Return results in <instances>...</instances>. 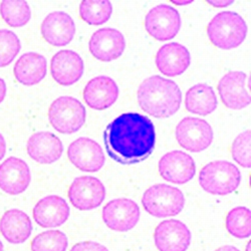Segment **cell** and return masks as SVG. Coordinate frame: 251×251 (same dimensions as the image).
I'll use <instances>...</instances> for the list:
<instances>
[{"label": "cell", "mask_w": 251, "mask_h": 251, "mask_svg": "<svg viewBox=\"0 0 251 251\" xmlns=\"http://www.w3.org/2000/svg\"><path fill=\"white\" fill-rule=\"evenodd\" d=\"M181 27V16L170 5L160 4L152 8L145 18V28L159 41L174 38Z\"/></svg>", "instance_id": "cell-8"}, {"label": "cell", "mask_w": 251, "mask_h": 251, "mask_svg": "<svg viewBox=\"0 0 251 251\" xmlns=\"http://www.w3.org/2000/svg\"><path fill=\"white\" fill-rule=\"evenodd\" d=\"M32 215L40 227L55 228L67 222L70 217V207L64 198L49 195L35 204Z\"/></svg>", "instance_id": "cell-19"}, {"label": "cell", "mask_w": 251, "mask_h": 251, "mask_svg": "<svg viewBox=\"0 0 251 251\" xmlns=\"http://www.w3.org/2000/svg\"><path fill=\"white\" fill-rule=\"evenodd\" d=\"M207 34L216 48L232 50L239 47L246 38L247 25L238 13L223 11L214 16L209 23Z\"/></svg>", "instance_id": "cell-3"}, {"label": "cell", "mask_w": 251, "mask_h": 251, "mask_svg": "<svg viewBox=\"0 0 251 251\" xmlns=\"http://www.w3.org/2000/svg\"><path fill=\"white\" fill-rule=\"evenodd\" d=\"M31 182L28 165L22 159L9 157L0 164V189L8 195L24 193Z\"/></svg>", "instance_id": "cell-15"}, {"label": "cell", "mask_w": 251, "mask_h": 251, "mask_svg": "<svg viewBox=\"0 0 251 251\" xmlns=\"http://www.w3.org/2000/svg\"><path fill=\"white\" fill-rule=\"evenodd\" d=\"M154 241L159 251H186L191 243V232L179 220H164L155 229Z\"/></svg>", "instance_id": "cell-14"}, {"label": "cell", "mask_w": 251, "mask_h": 251, "mask_svg": "<svg viewBox=\"0 0 251 251\" xmlns=\"http://www.w3.org/2000/svg\"><path fill=\"white\" fill-rule=\"evenodd\" d=\"M174 4L176 5H186V4H189L192 1H172Z\"/></svg>", "instance_id": "cell-37"}, {"label": "cell", "mask_w": 251, "mask_h": 251, "mask_svg": "<svg viewBox=\"0 0 251 251\" xmlns=\"http://www.w3.org/2000/svg\"><path fill=\"white\" fill-rule=\"evenodd\" d=\"M155 61L158 70L163 75L177 76L189 68L191 55L184 46L178 43H172L160 48Z\"/></svg>", "instance_id": "cell-22"}, {"label": "cell", "mask_w": 251, "mask_h": 251, "mask_svg": "<svg viewBox=\"0 0 251 251\" xmlns=\"http://www.w3.org/2000/svg\"><path fill=\"white\" fill-rule=\"evenodd\" d=\"M214 251H240V250L238 248H236L235 246H232V245H223V246H220L219 248H217Z\"/></svg>", "instance_id": "cell-36"}, {"label": "cell", "mask_w": 251, "mask_h": 251, "mask_svg": "<svg viewBox=\"0 0 251 251\" xmlns=\"http://www.w3.org/2000/svg\"><path fill=\"white\" fill-rule=\"evenodd\" d=\"M49 120L57 132L74 134L86 122V108L75 98L69 96L59 97L50 104Z\"/></svg>", "instance_id": "cell-6"}, {"label": "cell", "mask_w": 251, "mask_h": 251, "mask_svg": "<svg viewBox=\"0 0 251 251\" xmlns=\"http://www.w3.org/2000/svg\"><path fill=\"white\" fill-rule=\"evenodd\" d=\"M0 233L11 244L25 243L32 233L31 220L24 211L11 209L0 218Z\"/></svg>", "instance_id": "cell-24"}, {"label": "cell", "mask_w": 251, "mask_h": 251, "mask_svg": "<svg viewBox=\"0 0 251 251\" xmlns=\"http://www.w3.org/2000/svg\"><path fill=\"white\" fill-rule=\"evenodd\" d=\"M3 243L1 242V241H0V251H3Z\"/></svg>", "instance_id": "cell-38"}, {"label": "cell", "mask_w": 251, "mask_h": 251, "mask_svg": "<svg viewBox=\"0 0 251 251\" xmlns=\"http://www.w3.org/2000/svg\"><path fill=\"white\" fill-rule=\"evenodd\" d=\"M0 15L11 27H23L31 18V10L26 1L4 0L0 3Z\"/></svg>", "instance_id": "cell-26"}, {"label": "cell", "mask_w": 251, "mask_h": 251, "mask_svg": "<svg viewBox=\"0 0 251 251\" xmlns=\"http://www.w3.org/2000/svg\"><path fill=\"white\" fill-rule=\"evenodd\" d=\"M159 174L168 182L185 184L189 182L196 173L193 158L182 151H172L165 154L159 161Z\"/></svg>", "instance_id": "cell-13"}, {"label": "cell", "mask_w": 251, "mask_h": 251, "mask_svg": "<svg viewBox=\"0 0 251 251\" xmlns=\"http://www.w3.org/2000/svg\"><path fill=\"white\" fill-rule=\"evenodd\" d=\"M249 248H250V242H248V245H247V251H249Z\"/></svg>", "instance_id": "cell-39"}, {"label": "cell", "mask_w": 251, "mask_h": 251, "mask_svg": "<svg viewBox=\"0 0 251 251\" xmlns=\"http://www.w3.org/2000/svg\"><path fill=\"white\" fill-rule=\"evenodd\" d=\"M140 208L128 198H118L108 202L102 208V220L115 231L126 232L133 229L140 220Z\"/></svg>", "instance_id": "cell-10"}, {"label": "cell", "mask_w": 251, "mask_h": 251, "mask_svg": "<svg viewBox=\"0 0 251 251\" xmlns=\"http://www.w3.org/2000/svg\"><path fill=\"white\" fill-rule=\"evenodd\" d=\"M22 49L18 36L11 30L0 29V68L9 66Z\"/></svg>", "instance_id": "cell-30"}, {"label": "cell", "mask_w": 251, "mask_h": 251, "mask_svg": "<svg viewBox=\"0 0 251 251\" xmlns=\"http://www.w3.org/2000/svg\"><path fill=\"white\" fill-rule=\"evenodd\" d=\"M41 35L53 47H65L74 39L75 25L71 15L64 11L50 13L40 26Z\"/></svg>", "instance_id": "cell-17"}, {"label": "cell", "mask_w": 251, "mask_h": 251, "mask_svg": "<svg viewBox=\"0 0 251 251\" xmlns=\"http://www.w3.org/2000/svg\"><path fill=\"white\" fill-rule=\"evenodd\" d=\"M217 103V98L212 87L206 83H197L186 93L185 107L192 114L207 116L215 111Z\"/></svg>", "instance_id": "cell-25"}, {"label": "cell", "mask_w": 251, "mask_h": 251, "mask_svg": "<svg viewBox=\"0 0 251 251\" xmlns=\"http://www.w3.org/2000/svg\"><path fill=\"white\" fill-rule=\"evenodd\" d=\"M103 143L109 156L116 162L123 165L140 163L155 149L154 124L138 113L123 114L107 126Z\"/></svg>", "instance_id": "cell-1"}, {"label": "cell", "mask_w": 251, "mask_h": 251, "mask_svg": "<svg viewBox=\"0 0 251 251\" xmlns=\"http://www.w3.org/2000/svg\"><path fill=\"white\" fill-rule=\"evenodd\" d=\"M207 2L215 7H225L233 3V1H207Z\"/></svg>", "instance_id": "cell-35"}, {"label": "cell", "mask_w": 251, "mask_h": 251, "mask_svg": "<svg viewBox=\"0 0 251 251\" xmlns=\"http://www.w3.org/2000/svg\"><path fill=\"white\" fill-rule=\"evenodd\" d=\"M82 97L91 109L106 110L116 102L119 97V88L113 78L100 75L87 83Z\"/></svg>", "instance_id": "cell-20"}, {"label": "cell", "mask_w": 251, "mask_h": 251, "mask_svg": "<svg viewBox=\"0 0 251 251\" xmlns=\"http://www.w3.org/2000/svg\"><path fill=\"white\" fill-rule=\"evenodd\" d=\"M250 141L251 133L250 130H247L236 137L231 147L233 160L243 168H250L251 166Z\"/></svg>", "instance_id": "cell-31"}, {"label": "cell", "mask_w": 251, "mask_h": 251, "mask_svg": "<svg viewBox=\"0 0 251 251\" xmlns=\"http://www.w3.org/2000/svg\"><path fill=\"white\" fill-rule=\"evenodd\" d=\"M71 251H109V249L98 242L94 241H83L75 244Z\"/></svg>", "instance_id": "cell-32"}, {"label": "cell", "mask_w": 251, "mask_h": 251, "mask_svg": "<svg viewBox=\"0 0 251 251\" xmlns=\"http://www.w3.org/2000/svg\"><path fill=\"white\" fill-rule=\"evenodd\" d=\"M175 135L181 147L193 153L206 150L213 141L211 126L202 119L193 117L183 119L177 125Z\"/></svg>", "instance_id": "cell-7"}, {"label": "cell", "mask_w": 251, "mask_h": 251, "mask_svg": "<svg viewBox=\"0 0 251 251\" xmlns=\"http://www.w3.org/2000/svg\"><path fill=\"white\" fill-rule=\"evenodd\" d=\"M69 240L59 230H49L36 235L31 241V251H66Z\"/></svg>", "instance_id": "cell-29"}, {"label": "cell", "mask_w": 251, "mask_h": 251, "mask_svg": "<svg viewBox=\"0 0 251 251\" xmlns=\"http://www.w3.org/2000/svg\"><path fill=\"white\" fill-rule=\"evenodd\" d=\"M106 198V188L101 181L92 176L75 178L69 189V199L80 211L98 208Z\"/></svg>", "instance_id": "cell-9"}, {"label": "cell", "mask_w": 251, "mask_h": 251, "mask_svg": "<svg viewBox=\"0 0 251 251\" xmlns=\"http://www.w3.org/2000/svg\"><path fill=\"white\" fill-rule=\"evenodd\" d=\"M26 149L33 161L39 164H52L64 153V145L50 132H37L28 139Z\"/></svg>", "instance_id": "cell-21"}, {"label": "cell", "mask_w": 251, "mask_h": 251, "mask_svg": "<svg viewBox=\"0 0 251 251\" xmlns=\"http://www.w3.org/2000/svg\"><path fill=\"white\" fill-rule=\"evenodd\" d=\"M138 102L148 115L155 118H169L181 107L182 92L175 81L153 75L141 83Z\"/></svg>", "instance_id": "cell-2"}, {"label": "cell", "mask_w": 251, "mask_h": 251, "mask_svg": "<svg viewBox=\"0 0 251 251\" xmlns=\"http://www.w3.org/2000/svg\"><path fill=\"white\" fill-rule=\"evenodd\" d=\"M113 13V6L106 0H85L79 5L80 18L91 25L106 24Z\"/></svg>", "instance_id": "cell-27"}, {"label": "cell", "mask_w": 251, "mask_h": 251, "mask_svg": "<svg viewBox=\"0 0 251 251\" xmlns=\"http://www.w3.org/2000/svg\"><path fill=\"white\" fill-rule=\"evenodd\" d=\"M227 231L236 238H248L251 234V213L246 207L230 210L225 219Z\"/></svg>", "instance_id": "cell-28"}, {"label": "cell", "mask_w": 251, "mask_h": 251, "mask_svg": "<svg viewBox=\"0 0 251 251\" xmlns=\"http://www.w3.org/2000/svg\"><path fill=\"white\" fill-rule=\"evenodd\" d=\"M6 153V142L2 134H0V161H1Z\"/></svg>", "instance_id": "cell-33"}, {"label": "cell", "mask_w": 251, "mask_h": 251, "mask_svg": "<svg viewBox=\"0 0 251 251\" xmlns=\"http://www.w3.org/2000/svg\"><path fill=\"white\" fill-rule=\"evenodd\" d=\"M6 92H7L6 83H5L4 79H2L1 77H0V103H1L3 101V100L5 99Z\"/></svg>", "instance_id": "cell-34"}, {"label": "cell", "mask_w": 251, "mask_h": 251, "mask_svg": "<svg viewBox=\"0 0 251 251\" xmlns=\"http://www.w3.org/2000/svg\"><path fill=\"white\" fill-rule=\"evenodd\" d=\"M126 48L124 35L114 28H100L92 35L89 49L93 56L101 61L119 58Z\"/></svg>", "instance_id": "cell-18"}, {"label": "cell", "mask_w": 251, "mask_h": 251, "mask_svg": "<svg viewBox=\"0 0 251 251\" xmlns=\"http://www.w3.org/2000/svg\"><path fill=\"white\" fill-rule=\"evenodd\" d=\"M142 204L150 215L166 218L178 215L184 208L185 198L178 188L156 184L145 191Z\"/></svg>", "instance_id": "cell-5"}, {"label": "cell", "mask_w": 251, "mask_h": 251, "mask_svg": "<svg viewBox=\"0 0 251 251\" xmlns=\"http://www.w3.org/2000/svg\"><path fill=\"white\" fill-rule=\"evenodd\" d=\"M48 72L47 58L36 52H26L20 56L13 68V74L18 82L31 87L43 80Z\"/></svg>", "instance_id": "cell-23"}, {"label": "cell", "mask_w": 251, "mask_h": 251, "mask_svg": "<svg viewBox=\"0 0 251 251\" xmlns=\"http://www.w3.org/2000/svg\"><path fill=\"white\" fill-rule=\"evenodd\" d=\"M71 163L83 172L100 171L106 161L100 146L90 138H78L74 141L68 149Z\"/></svg>", "instance_id": "cell-12"}, {"label": "cell", "mask_w": 251, "mask_h": 251, "mask_svg": "<svg viewBox=\"0 0 251 251\" xmlns=\"http://www.w3.org/2000/svg\"><path fill=\"white\" fill-rule=\"evenodd\" d=\"M83 60L74 50H64L56 52L50 60V74L60 86H72L83 75Z\"/></svg>", "instance_id": "cell-16"}, {"label": "cell", "mask_w": 251, "mask_h": 251, "mask_svg": "<svg viewBox=\"0 0 251 251\" xmlns=\"http://www.w3.org/2000/svg\"><path fill=\"white\" fill-rule=\"evenodd\" d=\"M241 182L237 167L228 161H214L204 166L199 173L202 189L212 195H228L234 192Z\"/></svg>", "instance_id": "cell-4"}, {"label": "cell", "mask_w": 251, "mask_h": 251, "mask_svg": "<svg viewBox=\"0 0 251 251\" xmlns=\"http://www.w3.org/2000/svg\"><path fill=\"white\" fill-rule=\"evenodd\" d=\"M218 93L228 109L241 110L249 106V78L242 72H230L218 82Z\"/></svg>", "instance_id": "cell-11"}]
</instances>
